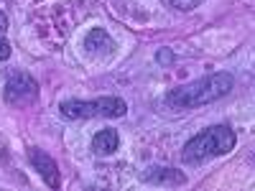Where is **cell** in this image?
I'll use <instances>...</instances> for the list:
<instances>
[{
    "label": "cell",
    "instance_id": "obj_1",
    "mask_svg": "<svg viewBox=\"0 0 255 191\" xmlns=\"http://www.w3.org/2000/svg\"><path fill=\"white\" fill-rule=\"evenodd\" d=\"M235 87V79L227 72H215L209 77H202V79H194L189 84H181V87L171 90L166 97H163V104L174 112H181V110H194V107H202V104H209L215 99H222L225 95H230V90Z\"/></svg>",
    "mask_w": 255,
    "mask_h": 191
},
{
    "label": "cell",
    "instance_id": "obj_2",
    "mask_svg": "<svg viewBox=\"0 0 255 191\" xmlns=\"http://www.w3.org/2000/svg\"><path fill=\"white\" fill-rule=\"evenodd\" d=\"M235 143H238V138L230 125H212L184 145L181 158L186 163H202L207 158H217V156L230 153L235 148Z\"/></svg>",
    "mask_w": 255,
    "mask_h": 191
},
{
    "label": "cell",
    "instance_id": "obj_3",
    "mask_svg": "<svg viewBox=\"0 0 255 191\" xmlns=\"http://www.w3.org/2000/svg\"><path fill=\"white\" fill-rule=\"evenodd\" d=\"M67 120H90V117H123L128 104L120 97H97V99H67L59 104Z\"/></svg>",
    "mask_w": 255,
    "mask_h": 191
},
{
    "label": "cell",
    "instance_id": "obj_4",
    "mask_svg": "<svg viewBox=\"0 0 255 191\" xmlns=\"http://www.w3.org/2000/svg\"><path fill=\"white\" fill-rule=\"evenodd\" d=\"M3 97L8 104H31L38 97V84L28 74H15L13 79H8Z\"/></svg>",
    "mask_w": 255,
    "mask_h": 191
},
{
    "label": "cell",
    "instance_id": "obj_5",
    "mask_svg": "<svg viewBox=\"0 0 255 191\" xmlns=\"http://www.w3.org/2000/svg\"><path fill=\"white\" fill-rule=\"evenodd\" d=\"M28 161L33 166V171H38V176L46 181V186H51V189H59L61 186L59 166H56V161L46 151H41V148H28Z\"/></svg>",
    "mask_w": 255,
    "mask_h": 191
},
{
    "label": "cell",
    "instance_id": "obj_6",
    "mask_svg": "<svg viewBox=\"0 0 255 191\" xmlns=\"http://www.w3.org/2000/svg\"><path fill=\"white\" fill-rule=\"evenodd\" d=\"M118 145H120V138H118V130H113V127H105L92 138V151L97 156H113L118 151Z\"/></svg>",
    "mask_w": 255,
    "mask_h": 191
},
{
    "label": "cell",
    "instance_id": "obj_7",
    "mask_svg": "<svg viewBox=\"0 0 255 191\" xmlns=\"http://www.w3.org/2000/svg\"><path fill=\"white\" fill-rule=\"evenodd\" d=\"M143 179L151 184H171V186H179L186 181V176L179 174L176 168H151L148 174H143Z\"/></svg>",
    "mask_w": 255,
    "mask_h": 191
},
{
    "label": "cell",
    "instance_id": "obj_8",
    "mask_svg": "<svg viewBox=\"0 0 255 191\" xmlns=\"http://www.w3.org/2000/svg\"><path fill=\"white\" fill-rule=\"evenodd\" d=\"M84 46H87L90 51H97V54H110V51L115 49L113 38L108 36V31H102V28H92V31L87 33Z\"/></svg>",
    "mask_w": 255,
    "mask_h": 191
},
{
    "label": "cell",
    "instance_id": "obj_9",
    "mask_svg": "<svg viewBox=\"0 0 255 191\" xmlns=\"http://www.w3.org/2000/svg\"><path fill=\"white\" fill-rule=\"evenodd\" d=\"M168 3H171L176 10H194L202 0H168Z\"/></svg>",
    "mask_w": 255,
    "mask_h": 191
},
{
    "label": "cell",
    "instance_id": "obj_10",
    "mask_svg": "<svg viewBox=\"0 0 255 191\" xmlns=\"http://www.w3.org/2000/svg\"><path fill=\"white\" fill-rule=\"evenodd\" d=\"M10 56V44H8V38L0 33V61H5Z\"/></svg>",
    "mask_w": 255,
    "mask_h": 191
},
{
    "label": "cell",
    "instance_id": "obj_11",
    "mask_svg": "<svg viewBox=\"0 0 255 191\" xmlns=\"http://www.w3.org/2000/svg\"><path fill=\"white\" fill-rule=\"evenodd\" d=\"M158 61H161V64H171V61H174V54L163 49V51H158Z\"/></svg>",
    "mask_w": 255,
    "mask_h": 191
},
{
    "label": "cell",
    "instance_id": "obj_12",
    "mask_svg": "<svg viewBox=\"0 0 255 191\" xmlns=\"http://www.w3.org/2000/svg\"><path fill=\"white\" fill-rule=\"evenodd\" d=\"M5 31H8V15L0 10V33H5Z\"/></svg>",
    "mask_w": 255,
    "mask_h": 191
}]
</instances>
